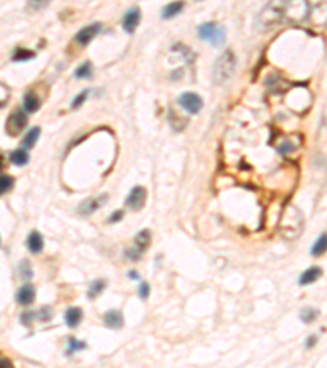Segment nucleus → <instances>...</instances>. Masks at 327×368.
<instances>
[{
    "mask_svg": "<svg viewBox=\"0 0 327 368\" xmlns=\"http://www.w3.org/2000/svg\"><path fill=\"white\" fill-rule=\"evenodd\" d=\"M301 229H303V215L299 213V210L293 207L285 210L280 224V231L283 233V236L286 239L298 238L301 234Z\"/></svg>",
    "mask_w": 327,
    "mask_h": 368,
    "instance_id": "obj_2",
    "label": "nucleus"
},
{
    "mask_svg": "<svg viewBox=\"0 0 327 368\" xmlns=\"http://www.w3.org/2000/svg\"><path fill=\"white\" fill-rule=\"evenodd\" d=\"M151 241H152L151 231L149 229H143V231H139V233L136 234V238H134V247L138 249L141 254H144L147 251V247L151 246Z\"/></svg>",
    "mask_w": 327,
    "mask_h": 368,
    "instance_id": "obj_13",
    "label": "nucleus"
},
{
    "mask_svg": "<svg viewBox=\"0 0 327 368\" xmlns=\"http://www.w3.org/2000/svg\"><path fill=\"white\" fill-rule=\"evenodd\" d=\"M123 216H125V211H123V210L115 211V213L108 218V223H118V221H121V220H123Z\"/></svg>",
    "mask_w": 327,
    "mask_h": 368,
    "instance_id": "obj_33",
    "label": "nucleus"
},
{
    "mask_svg": "<svg viewBox=\"0 0 327 368\" xmlns=\"http://www.w3.org/2000/svg\"><path fill=\"white\" fill-rule=\"evenodd\" d=\"M178 105H180L187 113L196 115V113H200V110L203 108V100L200 95H196L193 92H185L178 97Z\"/></svg>",
    "mask_w": 327,
    "mask_h": 368,
    "instance_id": "obj_6",
    "label": "nucleus"
},
{
    "mask_svg": "<svg viewBox=\"0 0 327 368\" xmlns=\"http://www.w3.org/2000/svg\"><path fill=\"white\" fill-rule=\"evenodd\" d=\"M309 17L307 0H270L258 14V25L268 30L278 23H301Z\"/></svg>",
    "mask_w": 327,
    "mask_h": 368,
    "instance_id": "obj_1",
    "label": "nucleus"
},
{
    "mask_svg": "<svg viewBox=\"0 0 327 368\" xmlns=\"http://www.w3.org/2000/svg\"><path fill=\"white\" fill-rule=\"evenodd\" d=\"M36 298V290L33 285H25L17 291V301L22 306H30Z\"/></svg>",
    "mask_w": 327,
    "mask_h": 368,
    "instance_id": "obj_11",
    "label": "nucleus"
},
{
    "mask_svg": "<svg viewBox=\"0 0 327 368\" xmlns=\"http://www.w3.org/2000/svg\"><path fill=\"white\" fill-rule=\"evenodd\" d=\"M89 95H90V90H82V92H80V93H79V95H77L76 98L72 100V105H71V107H72L74 110L80 108V107H82V105H84L85 102H87Z\"/></svg>",
    "mask_w": 327,
    "mask_h": 368,
    "instance_id": "obj_29",
    "label": "nucleus"
},
{
    "mask_svg": "<svg viewBox=\"0 0 327 368\" xmlns=\"http://www.w3.org/2000/svg\"><path fill=\"white\" fill-rule=\"evenodd\" d=\"M108 202V195H100V197H90L85 202H82L79 205L77 213L80 216H90L94 215L97 210H100L105 203Z\"/></svg>",
    "mask_w": 327,
    "mask_h": 368,
    "instance_id": "obj_7",
    "label": "nucleus"
},
{
    "mask_svg": "<svg viewBox=\"0 0 327 368\" xmlns=\"http://www.w3.org/2000/svg\"><path fill=\"white\" fill-rule=\"evenodd\" d=\"M36 58V53L32 51V49H25V48H18L12 54V61L14 62H25V61H30V59H35Z\"/></svg>",
    "mask_w": 327,
    "mask_h": 368,
    "instance_id": "obj_22",
    "label": "nucleus"
},
{
    "mask_svg": "<svg viewBox=\"0 0 327 368\" xmlns=\"http://www.w3.org/2000/svg\"><path fill=\"white\" fill-rule=\"evenodd\" d=\"M82 317H84L82 309L77 308V306H71L69 309L66 311V314H64L66 324H67V326H69V327H77L79 324L82 322Z\"/></svg>",
    "mask_w": 327,
    "mask_h": 368,
    "instance_id": "obj_17",
    "label": "nucleus"
},
{
    "mask_svg": "<svg viewBox=\"0 0 327 368\" xmlns=\"http://www.w3.org/2000/svg\"><path fill=\"white\" fill-rule=\"evenodd\" d=\"M129 278H133V280L139 278V273H136V272H129Z\"/></svg>",
    "mask_w": 327,
    "mask_h": 368,
    "instance_id": "obj_37",
    "label": "nucleus"
},
{
    "mask_svg": "<svg viewBox=\"0 0 327 368\" xmlns=\"http://www.w3.org/2000/svg\"><path fill=\"white\" fill-rule=\"evenodd\" d=\"M49 2H51V0H28V2H27V10L36 14V12L45 10L49 5Z\"/></svg>",
    "mask_w": 327,
    "mask_h": 368,
    "instance_id": "obj_25",
    "label": "nucleus"
},
{
    "mask_svg": "<svg viewBox=\"0 0 327 368\" xmlns=\"http://www.w3.org/2000/svg\"><path fill=\"white\" fill-rule=\"evenodd\" d=\"M198 36L203 41H208L211 46H223L226 43V30L213 22L200 25Z\"/></svg>",
    "mask_w": 327,
    "mask_h": 368,
    "instance_id": "obj_4",
    "label": "nucleus"
},
{
    "mask_svg": "<svg viewBox=\"0 0 327 368\" xmlns=\"http://www.w3.org/2000/svg\"><path fill=\"white\" fill-rule=\"evenodd\" d=\"M28 123V116L23 110L17 108L10 113V116L7 118V123H5V129L10 136H18L25 129Z\"/></svg>",
    "mask_w": 327,
    "mask_h": 368,
    "instance_id": "obj_5",
    "label": "nucleus"
},
{
    "mask_svg": "<svg viewBox=\"0 0 327 368\" xmlns=\"http://www.w3.org/2000/svg\"><path fill=\"white\" fill-rule=\"evenodd\" d=\"M105 326L110 329H121L123 324H125V319H123V314L120 313L118 309H112L105 314Z\"/></svg>",
    "mask_w": 327,
    "mask_h": 368,
    "instance_id": "obj_15",
    "label": "nucleus"
},
{
    "mask_svg": "<svg viewBox=\"0 0 327 368\" xmlns=\"http://www.w3.org/2000/svg\"><path fill=\"white\" fill-rule=\"evenodd\" d=\"M18 270H20V277L23 280H30L33 277V269H32V265H30L28 260H23L20 264V267H18Z\"/></svg>",
    "mask_w": 327,
    "mask_h": 368,
    "instance_id": "obj_30",
    "label": "nucleus"
},
{
    "mask_svg": "<svg viewBox=\"0 0 327 368\" xmlns=\"http://www.w3.org/2000/svg\"><path fill=\"white\" fill-rule=\"evenodd\" d=\"M41 107V98L36 95V92L28 90L23 97V108L27 113H36Z\"/></svg>",
    "mask_w": 327,
    "mask_h": 368,
    "instance_id": "obj_12",
    "label": "nucleus"
},
{
    "mask_svg": "<svg viewBox=\"0 0 327 368\" xmlns=\"http://www.w3.org/2000/svg\"><path fill=\"white\" fill-rule=\"evenodd\" d=\"M92 74H94V67H92V62H84V64H80L76 72H74V76L76 79H90Z\"/></svg>",
    "mask_w": 327,
    "mask_h": 368,
    "instance_id": "obj_23",
    "label": "nucleus"
},
{
    "mask_svg": "<svg viewBox=\"0 0 327 368\" xmlns=\"http://www.w3.org/2000/svg\"><path fill=\"white\" fill-rule=\"evenodd\" d=\"M40 134H41V129H40V126H35V128L30 129L28 133L25 134V138H23V141H22L23 147H25V149H32V147L36 144V141H38Z\"/></svg>",
    "mask_w": 327,
    "mask_h": 368,
    "instance_id": "obj_21",
    "label": "nucleus"
},
{
    "mask_svg": "<svg viewBox=\"0 0 327 368\" xmlns=\"http://www.w3.org/2000/svg\"><path fill=\"white\" fill-rule=\"evenodd\" d=\"M14 182L15 180L12 178L10 175H5V173H2L0 175V195H4V193L10 192L12 189H14Z\"/></svg>",
    "mask_w": 327,
    "mask_h": 368,
    "instance_id": "obj_28",
    "label": "nucleus"
},
{
    "mask_svg": "<svg viewBox=\"0 0 327 368\" xmlns=\"http://www.w3.org/2000/svg\"><path fill=\"white\" fill-rule=\"evenodd\" d=\"M139 22H141V10L138 7L129 9L125 14V17H123V30H125L126 33L133 35L136 28L139 27Z\"/></svg>",
    "mask_w": 327,
    "mask_h": 368,
    "instance_id": "obj_10",
    "label": "nucleus"
},
{
    "mask_svg": "<svg viewBox=\"0 0 327 368\" xmlns=\"http://www.w3.org/2000/svg\"><path fill=\"white\" fill-rule=\"evenodd\" d=\"M149 293H151V288H149V285L147 283H141V286L138 288V295L143 298V299H147V296H149Z\"/></svg>",
    "mask_w": 327,
    "mask_h": 368,
    "instance_id": "obj_32",
    "label": "nucleus"
},
{
    "mask_svg": "<svg viewBox=\"0 0 327 368\" xmlns=\"http://www.w3.org/2000/svg\"><path fill=\"white\" fill-rule=\"evenodd\" d=\"M10 160H12V164H15L18 167H23L30 162V154L25 147H18L10 154Z\"/></svg>",
    "mask_w": 327,
    "mask_h": 368,
    "instance_id": "obj_19",
    "label": "nucleus"
},
{
    "mask_svg": "<svg viewBox=\"0 0 327 368\" xmlns=\"http://www.w3.org/2000/svg\"><path fill=\"white\" fill-rule=\"evenodd\" d=\"M319 314H320L319 309H316V308H304L303 311H301L299 317L304 324H312L319 317Z\"/></svg>",
    "mask_w": 327,
    "mask_h": 368,
    "instance_id": "obj_24",
    "label": "nucleus"
},
{
    "mask_svg": "<svg viewBox=\"0 0 327 368\" xmlns=\"http://www.w3.org/2000/svg\"><path fill=\"white\" fill-rule=\"evenodd\" d=\"M198 2H200V0H198Z\"/></svg>",
    "mask_w": 327,
    "mask_h": 368,
    "instance_id": "obj_38",
    "label": "nucleus"
},
{
    "mask_svg": "<svg viewBox=\"0 0 327 368\" xmlns=\"http://www.w3.org/2000/svg\"><path fill=\"white\" fill-rule=\"evenodd\" d=\"M234 71H236V56L232 51H224L219 56L218 61L214 62L213 76L218 84H224L226 80L232 77Z\"/></svg>",
    "mask_w": 327,
    "mask_h": 368,
    "instance_id": "obj_3",
    "label": "nucleus"
},
{
    "mask_svg": "<svg viewBox=\"0 0 327 368\" xmlns=\"http://www.w3.org/2000/svg\"><path fill=\"white\" fill-rule=\"evenodd\" d=\"M183 7H185V4L182 2V0H177V2L167 4L162 9V18H165V20H170V18L177 17L178 14H182Z\"/></svg>",
    "mask_w": 327,
    "mask_h": 368,
    "instance_id": "obj_18",
    "label": "nucleus"
},
{
    "mask_svg": "<svg viewBox=\"0 0 327 368\" xmlns=\"http://www.w3.org/2000/svg\"><path fill=\"white\" fill-rule=\"evenodd\" d=\"M316 335H311V337L309 339H307V342H306V347L307 348H311V347H314V345H316Z\"/></svg>",
    "mask_w": 327,
    "mask_h": 368,
    "instance_id": "obj_36",
    "label": "nucleus"
},
{
    "mask_svg": "<svg viewBox=\"0 0 327 368\" xmlns=\"http://www.w3.org/2000/svg\"><path fill=\"white\" fill-rule=\"evenodd\" d=\"M327 252V233H322L316 239V242L311 247V255L312 257H320Z\"/></svg>",
    "mask_w": 327,
    "mask_h": 368,
    "instance_id": "obj_20",
    "label": "nucleus"
},
{
    "mask_svg": "<svg viewBox=\"0 0 327 368\" xmlns=\"http://www.w3.org/2000/svg\"><path fill=\"white\" fill-rule=\"evenodd\" d=\"M27 246L32 254H40L43 251V246H45V239H43V236L38 231H32L27 239Z\"/></svg>",
    "mask_w": 327,
    "mask_h": 368,
    "instance_id": "obj_14",
    "label": "nucleus"
},
{
    "mask_svg": "<svg viewBox=\"0 0 327 368\" xmlns=\"http://www.w3.org/2000/svg\"><path fill=\"white\" fill-rule=\"evenodd\" d=\"M296 149V144L293 141H289V139H286V141H281V144L278 146V152L280 154H289L291 151H294Z\"/></svg>",
    "mask_w": 327,
    "mask_h": 368,
    "instance_id": "obj_31",
    "label": "nucleus"
},
{
    "mask_svg": "<svg viewBox=\"0 0 327 368\" xmlns=\"http://www.w3.org/2000/svg\"><path fill=\"white\" fill-rule=\"evenodd\" d=\"M103 290H105V282H103V280H95V282L90 285L87 295H89L90 299H95L98 295H102Z\"/></svg>",
    "mask_w": 327,
    "mask_h": 368,
    "instance_id": "obj_26",
    "label": "nucleus"
},
{
    "mask_svg": "<svg viewBox=\"0 0 327 368\" xmlns=\"http://www.w3.org/2000/svg\"><path fill=\"white\" fill-rule=\"evenodd\" d=\"M322 275V269H319V267H309L307 270H304L301 273L299 277V285L301 286H306V285H311L314 282H317Z\"/></svg>",
    "mask_w": 327,
    "mask_h": 368,
    "instance_id": "obj_16",
    "label": "nucleus"
},
{
    "mask_svg": "<svg viewBox=\"0 0 327 368\" xmlns=\"http://www.w3.org/2000/svg\"><path fill=\"white\" fill-rule=\"evenodd\" d=\"M7 366H14V361L0 353V368H7Z\"/></svg>",
    "mask_w": 327,
    "mask_h": 368,
    "instance_id": "obj_34",
    "label": "nucleus"
},
{
    "mask_svg": "<svg viewBox=\"0 0 327 368\" xmlns=\"http://www.w3.org/2000/svg\"><path fill=\"white\" fill-rule=\"evenodd\" d=\"M100 31H102V23H92L89 27H84L82 30H79L74 40H76L79 46H87Z\"/></svg>",
    "mask_w": 327,
    "mask_h": 368,
    "instance_id": "obj_8",
    "label": "nucleus"
},
{
    "mask_svg": "<svg viewBox=\"0 0 327 368\" xmlns=\"http://www.w3.org/2000/svg\"><path fill=\"white\" fill-rule=\"evenodd\" d=\"M146 197H147L146 189H143V187H134V189L129 192V195L126 197V205L131 210L138 211V210H141L144 207Z\"/></svg>",
    "mask_w": 327,
    "mask_h": 368,
    "instance_id": "obj_9",
    "label": "nucleus"
},
{
    "mask_svg": "<svg viewBox=\"0 0 327 368\" xmlns=\"http://www.w3.org/2000/svg\"><path fill=\"white\" fill-rule=\"evenodd\" d=\"M33 317H35V313H23L22 317H20V321H22V324H25V326H28L30 321H32Z\"/></svg>",
    "mask_w": 327,
    "mask_h": 368,
    "instance_id": "obj_35",
    "label": "nucleus"
},
{
    "mask_svg": "<svg viewBox=\"0 0 327 368\" xmlns=\"http://www.w3.org/2000/svg\"><path fill=\"white\" fill-rule=\"evenodd\" d=\"M84 348H87V344H85V342H79L74 337H71L69 340H67V350H66L67 355L76 353L77 350H84Z\"/></svg>",
    "mask_w": 327,
    "mask_h": 368,
    "instance_id": "obj_27",
    "label": "nucleus"
}]
</instances>
